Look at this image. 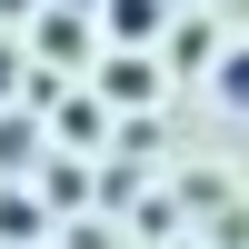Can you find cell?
Here are the masks:
<instances>
[{
    "label": "cell",
    "mask_w": 249,
    "mask_h": 249,
    "mask_svg": "<svg viewBox=\"0 0 249 249\" xmlns=\"http://www.w3.org/2000/svg\"><path fill=\"white\" fill-rule=\"evenodd\" d=\"M160 30H170V0H110V40H120V50L150 60V50H160Z\"/></svg>",
    "instance_id": "1"
},
{
    "label": "cell",
    "mask_w": 249,
    "mask_h": 249,
    "mask_svg": "<svg viewBox=\"0 0 249 249\" xmlns=\"http://www.w3.org/2000/svg\"><path fill=\"white\" fill-rule=\"evenodd\" d=\"M50 199L80 210V199H90V170H80V160H50Z\"/></svg>",
    "instance_id": "5"
},
{
    "label": "cell",
    "mask_w": 249,
    "mask_h": 249,
    "mask_svg": "<svg viewBox=\"0 0 249 249\" xmlns=\"http://www.w3.org/2000/svg\"><path fill=\"white\" fill-rule=\"evenodd\" d=\"M10 80H20V50H10V40H0V90H10Z\"/></svg>",
    "instance_id": "8"
},
{
    "label": "cell",
    "mask_w": 249,
    "mask_h": 249,
    "mask_svg": "<svg viewBox=\"0 0 249 249\" xmlns=\"http://www.w3.org/2000/svg\"><path fill=\"white\" fill-rule=\"evenodd\" d=\"M0 239H40V210H30V199H0Z\"/></svg>",
    "instance_id": "7"
},
{
    "label": "cell",
    "mask_w": 249,
    "mask_h": 249,
    "mask_svg": "<svg viewBox=\"0 0 249 249\" xmlns=\"http://www.w3.org/2000/svg\"><path fill=\"white\" fill-rule=\"evenodd\" d=\"M100 90H110V100H130V110H140V100H160V60H140V50H120L110 70H100Z\"/></svg>",
    "instance_id": "2"
},
{
    "label": "cell",
    "mask_w": 249,
    "mask_h": 249,
    "mask_svg": "<svg viewBox=\"0 0 249 249\" xmlns=\"http://www.w3.org/2000/svg\"><path fill=\"white\" fill-rule=\"evenodd\" d=\"M40 50H50V60H80V50H90V20H80V10H40Z\"/></svg>",
    "instance_id": "3"
},
{
    "label": "cell",
    "mask_w": 249,
    "mask_h": 249,
    "mask_svg": "<svg viewBox=\"0 0 249 249\" xmlns=\"http://www.w3.org/2000/svg\"><path fill=\"white\" fill-rule=\"evenodd\" d=\"M60 140L90 150V140H100V100H70V90H60Z\"/></svg>",
    "instance_id": "4"
},
{
    "label": "cell",
    "mask_w": 249,
    "mask_h": 249,
    "mask_svg": "<svg viewBox=\"0 0 249 249\" xmlns=\"http://www.w3.org/2000/svg\"><path fill=\"white\" fill-rule=\"evenodd\" d=\"M0 10H40V0H0Z\"/></svg>",
    "instance_id": "9"
},
{
    "label": "cell",
    "mask_w": 249,
    "mask_h": 249,
    "mask_svg": "<svg viewBox=\"0 0 249 249\" xmlns=\"http://www.w3.org/2000/svg\"><path fill=\"white\" fill-rule=\"evenodd\" d=\"M219 100H230V110H249V50L219 60Z\"/></svg>",
    "instance_id": "6"
}]
</instances>
